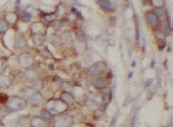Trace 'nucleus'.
I'll use <instances>...</instances> for the list:
<instances>
[{"instance_id": "nucleus-22", "label": "nucleus", "mask_w": 173, "mask_h": 127, "mask_svg": "<svg viewBox=\"0 0 173 127\" xmlns=\"http://www.w3.org/2000/svg\"><path fill=\"white\" fill-rule=\"evenodd\" d=\"M61 87H62V89H65V92H67V93H70L71 91H72V85L70 84V83H68V82H64L62 84H61Z\"/></svg>"}, {"instance_id": "nucleus-27", "label": "nucleus", "mask_w": 173, "mask_h": 127, "mask_svg": "<svg viewBox=\"0 0 173 127\" xmlns=\"http://www.w3.org/2000/svg\"><path fill=\"white\" fill-rule=\"evenodd\" d=\"M9 97L6 94H0V104H6Z\"/></svg>"}, {"instance_id": "nucleus-29", "label": "nucleus", "mask_w": 173, "mask_h": 127, "mask_svg": "<svg viewBox=\"0 0 173 127\" xmlns=\"http://www.w3.org/2000/svg\"><path fill=\"white\" fill-rule=\"evenodd\" d=\"M62 39L65 40V42H66V43L70 42V40H71V38H70V33H64V36H62Z\"/></svg>"}, {"instance_id": "nucleus-25", "label": "nucleus", "mask_w": 173, "mask_h": 127, "mask_svg": "<svg viewBox=\"0 0 173 127\" xmlns=\"http://www.w3.org/2000/svg\"><path fill=\"white\" fill-rule=\"evenodd\" d=\"M166 40L162 39V38H160V39H158V46H159V49L162 50L166 46Z\"/></svg>"}, {"instance_id": "nucleus-3", "label": "nucleus", "mask_w": 173, "mask_h": 127, "mask_svg": "<svg viewBox=\"0 0 173 127\" xmlns=\"http://www.w3.org/2000/svg\"><path fill=\"white\" fill-rule=\"evenodd\" d=\"M72 124V117L69 114H58L53 120L54 127H70Z\"/></svg>"}, {"instance_id": "nucleus-31", "label": "nucleus", "mask_w": 173, "mask_h": 127, "mask_svg": "<svg viewBox=\"0 0 173 127\" xmlns=\"http://www.w3.org/2000/svg\"><path fill=\"white\" fill-rule=\"evenodd\" d=\"M152 82H153V80H152V79H150V80H148L147 82H145V87H148V86L151 85Z\"/></svg>"}, {"instance_id": "nucleus-23", "label": "nucleus", "mask_w": 173, "mask_h": 127, "mask_svg": "<svg viewBox=\"0 0 173 127\" xmlns=\"http://www.w3.org/2000/svg\"><path fill=\"white\" fill-rule=\"evenodd\" d=\"M153 4L155 6L156 9H162L164 7V4H166V2L161 1V0H157V1H153Z\"/></svg>"}, {"instance_id": "nucleus-13", "label": "nucleus", "mask_w": 173, "mask_h": 127, "mask_svg": "<svg viewBox=\"0 0 173 127\" xmlns=\"http://www.w3.org/2000/svg\"><path fill=\"white\" fill-rule=\"evenodd\" d=\"M154 13L156 14V16L158 17V20L159 21H162V20H167V10H164V8L162 9H155Z\"/></svg>"}, {"instance_id": "nucleus-14", "label": "nucleus", "mask_w": 173, "mask_h": 127, "mask_svg": "<svg viewBox=\"0 0 173 127\" xmlns=\"http://www.w3.org/2000/svg\"><path fill=\"white\" fill-rule=\"evenodd\" d=\"M32 40H33V43H35V45H42L43 44V41H44V37L42 33H37V35H33L32 36Z\"/></svg>"}, {"instance_id": "nucleus-1", "label": "nucleus", "mask_w": 173, "mask_h": 127, "mask_svg": "<svg viewBox=\"0 0 173 127\" xmlns=\"http://www.w3.org/2000/svg\"><path fill=\"white\" fill-rule=\"evenodd\" d=\"M6 107L9 109L10 111H22L27 108V100L25 98L19 97V96H12L8 99L6 104Z\"/></svg>"}, {"instance_id": "nucleus-24", "label": "nucleus", "mask_w": 173, "mask_h": 127, "mask_svg": "<svg viewBox=\"0 0 173 127\" xmlns=\"http://www.w3.org/2000/svg\"><path fill=\"white\" fill-rule=\"evenodd\" d=\"M164 33H166L167 36H169V35H170V33H171V30H172V27H171L170 22H169V21H168V25H167V26H166V27H164Z\"/></svg>"}, {"instance_id": "nucleus-5", "label": "nucleus", "mask_w": 173, "mask_h": 127, "mask_svg": "<svg viewBox=\"0 0 173 127\" xmlns=\"http://www.w3.org/2000/svg\"><path fill=\"white\" fill-rule=\"evenodd\" d=\"M106 67V66L104 62H96V64L91 65L89 68L87 69V73L89 75H97L104 71Z\"/></svg>"}, {"instance_id": "nucleus-17", "label": "nucleus", "mask_w": 173, "mask_h": 127, "mask_svg": "<svg viewBox=\"0 0 173 127\" xmlns=\"http://www.w3.org/2000/svg\"><path fill=\"white\" fill-rule=\"evenodd\" d=\"M4 18H6V22L8 24H13L15 23L16 18H17V15H16L15 13H12V12H10V13H6V16H4Z\"/></svg>"}, {"instance_id": "nucleus-18", "label": "nucleus", "mask_w": 173, "mask_h": 127, "mask_svg": "<svg viewBox=\"0 0 173 127\" xmlns=\"http://www.w3.org/2000/svg\"><path fill=\"white\" fill-rule=\"evenodd\" d=\"M8 28H9V24L6 23V20L0 18V33H6V30H8Z\"/></svg>"}, {"instance_id": "nucleus-26", "label": "nucleus", "mask_w": 173, "mask_h": 127, "mask_svg": "<svg viewBox=\"0 0 173 127\" xmlns=\"http://www.w3.org/2000/svg\"><path fill=\"white\" fill-rule=\"evenodd\" d=\"M137 113H138V112H135V115L131 117V120H130V122H129V124H128V127H133V125H135V120H137V116H138Z\"/></svg>"}, {"instance_id": "nucleus-7", "label": "nucleus", "mask_w": 173, "mask_h": 127, "mask_svg": "<svg viewBox=\"0 0 173 127\" xmlns=\"http://www.w3.org/2000/svg\"><path fill=\"white\" fill-rule=\"evenodd\" d=\"M32 62H33V59H32L31 55H29V54H27V53L22 54V55L18 57L19 66H22V67H24V68H28L29 66L32 65Z\"/></svg>"}, {"instance_id": "nucleus-15", "label": "nucleus", "mask_w": 173, "mask_h": 127, "mask_svg": "<svg viewBox=\"0 0 173 127\" xmlns=\"http://www.w3.org/2000/svg\"><path fill=\"white\" fill-rule=\"evenodd\" d=\"M18 16L23 22H26V23H28V22L31 21V14L28 13L27 11H21L18 14Z\"/></svg>"}, {"instance_id": "nucleus-16", "label": "nucleus", "mask_w": 173, "mask_h": 127, "mask_svg": "<svg viewBox=\"0 0 173 127\" xmlns=\"http://www.w3.org/2000/svg\"><path fill=\"white\" fill-rule=\"evenodd\" d=\"M31 88H33V89L37 91V92H39L41 88H43V83H42L41 80H38V79L32 80L31 81Z\"/></svg>"}, {"instance_id": "nucleus-9", "label": "nucleus", "mask_w": 173, "mask_h": 127, "mask_svg": "<svg viewBox=\"0 0 173 127\" xmlns=\"http://www.w3.org/2000/svg\"><path fill=\"white\" fill-rule=\"evenodd\" d=\"M30 124H31L32 127H46L48 122H45L42 117L35 116V117H32V120L30 121Z\"/></svg>"}, {"instance_id": "nucleus-33", "label": "nucleus", "mask_w": 173, "mask_h": 127, "mask_svg": "<svg viewBox=\"0 0 173 127\" xmlns=\"http://www.w3.org/2000/svg\"><path fill=\"white\" fill-rule=\"evenodd\" d=\"M2 65H3V62L0 59V71H1V69H2Z\"/></svg>"}, {"instance_id": "nucleus-8", "label": "nucleus", "mask_w": 173, "mask_h": 127, "mask_svg": "<svg viewBox=\"0 0 173 127\" xmlns=\"http://www.w3.org/2000/svg\"><path fill=\"white\" fill-rule=\"evenodd\" d=\"M60 99L66 106H71V104H74V102H75V99L71 95V93H67V92H62L61 93Z\"/></svg>"}, {"instance_id": "nucleus-20", "label": "nucleus", "mask_w": 173, "mask_h": 127, "mask_svg": "<svg viewBox=\"0 0 173 127\" xmlns=\"http://www.w3.org/2000/svg\"><path fill=\"white\" fill-rule=\"evenodd\" d=\"M52 116H53V115H52V114L50 113L48 110H43L41 112V116H40V117H42V118H43L45 122H48V121L52 120Z\"/></svg>"}, {"instance_id": "nucleus-12", "label": "nucleus", "mask_w": 173, "mask_h": 127, "mask_svg": "<svg viewBox=\"0 0 173 127\" xmlns=\"http://www.w3.org/2000/svg\"><path fill=\"white\" fill-rule=\"evenodd\" d=\"M98 4L101 9L106 11H111L113 9V2L108 1V0H98Z\"/></svg>"}, {"instance_id": "nucleus-19", "label": "nucleus", "mask_w": 173, "mask_h": 127, "mask_svg": "<svg viewBox=\"0 0 173 127\" xmlns=\"http://www.w3.org/2000/svg\"><path fill=\"white\" fill-rule=\"evenodd\" d=\"M62 22L59 20H55L54 22H52V28L55 30H60L62 28Z\"/></svg>"}, {"instance_id": "nucleus-28", "label": "nucleus", "mask_w": 173, "mask_h": 127, "mask_svg": "<svg viewBox=\"0 0 173 127\" xmlns=\"http://www.w3.org/2000/svg\"><path fill=\"white\" fill-rule=\"evenodd\" d=\"M135 39H140V29H139V23L135 22Z\"/></svg>"}, {"instance_id": "nucleus-21", "label": "nucleus", "mask_w": 173, "mask_h": 127, "mask_svg": "<svg viewBox=\"0 0 173 127\" xmlns=\"http://www.w3.org/2000/svg\"><path fill=\"white\" fill-rule=\"evenodd\" d=\"M25 74H26V77L28 79H30V80H35L37 79V73H35V70H26V72H25Z\"/></svg>"}, {"instance_id": "nucleus-6", "label": "nucleus", "mask_w": 173, "mask_h": 127, "mask_svg": "<svg viewBox=\"0 0 173 127\" xmlns=\"http://www.w3.org/2000/svg\"><path fill=\"white\" fill-rule=\"evenodd\" d=\"M145 18H146V22L148 23V25L153 28H158L159 27V24H160V21L158 20V17L156 16V14L152 11H148L145 13Z\"/></svg>"}, {"instance_id": "nucleus-30", "label": "nucleus", "mask_w": 173, "mask_h": 127, "mask_svg": "<svg viewBox=\"0 0 173 127\" xmlns=\"http://www.w3.org/2000/svg\"><path fill=\"white\" fill-rule=\"evenodd\" d=\"M44 17H45V20H46V21H51V22L53 21V22H54L55 17H56V16H55L54 14H53V15H52V14H50V15H45Z\"/></svg>"}, {"instance_id": "nucleus-4", "label": "nucleus", "mask_w": 173, "mask_h": 127, "mask_svg": "<svg viewBox=\"0 0 173 127\" xmlns=\"http://www.w3.org/2000/svg\"><path fill=\"white\" fill-rule=\"evenodd\" d=\"M22 93L25 95L26 98H27L28 100H30L31 102H33V104H40V102L43 100V97H42V95L40 94V92L35 91V89L31 87H27V88H25V89H23Z\"/></svg>"}, {"instance_id": "nucleus-32", "label": "nucleus", "mask_w": 173, "mask_h": 127, "mask_svg": "<svg viewBox=\"0 0 173 127\" xmlns=\"http://www.w3.org/2000/svg\"><path fill=\"white\" fill-rule=\"evenodd\" d=\"M115 124H116V120H113L111 125H110V127H115Z\"/></svg>"}, {"instance_id": "nucleus-10", "label": "nucleus", "mask_w": 173, "mask_h": 127, "mask_svg": "<svg viewBox=\"0 0 173 127\" xmlns=\"http://www.w3.org/2000/svg\"><path fill=\"white\" fill-rule=\"evenodd\" d=\"M94 86L97 88V89H104L108 86V83L103 78H97L95 81H94Z\"/></svg>"}, {"instance_id": "nucleus-2", "label": "nucleus", "mask_w": 173, "mask_h": 127, "mask_svg": "<svg viewBox=\"0 0 173 127\" xmlns=\"http://www.w3.org/2000/svg\"><path fill=\"white\" fill-rule=\"evenodd\" d=\"M46 110L52 114V115H58V114L62 113L66 110V104L60 100H50L46 106Z\"/></svg>"}, {"instance_id": "nucleus-11", "label": "nucleus", "mask_w": 173, "mask_h": 127, "mask_svg": "<svg viewBox=\"0 0 173 127\" xmlns=\"http://www.w3.org/2000/svg\"><path fill=\"white\" fill-rule=\"evenodd\" d=\"M11 86V80L9 77L4 74H0V87L1 88H9Z\"/></svg>"}]
</instances>
